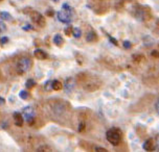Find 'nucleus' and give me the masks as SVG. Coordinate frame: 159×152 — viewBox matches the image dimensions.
<instances>
[{"mask_svg": "<svg viewBox=\"0 0 159 152\" xmlns=\"http://www.w3.org/2000/svg\"><path fill=\"white\" fill-rule=\"evenodd\" d=\"M73 10L69 6V4L64 3L62 5V10L58 12V20L62 23H70L72 20Z\"/></svg>", "mask_w": 159, "mask_h": 152, "instance_id": "nucleus-1", "label": "nucleus"}, {"mask_svg": "<svg viewBox=\"0 0 159 152\" xmlns=\"http://www.w3.org/2000/svg\"><path fill=\"white\" fill-rule=\"evenodd\" d=\"M106 137H107L108 142H109L110 144H112L113 146H117L119 143H120L121 136L117 129H109L106 133Z\"/></svg>", "mask_w": 159, "mask_h": 152, "instance_id": "nucleus-2", "label": "nucleus"}, {"mask_svg": "<svg viewBox=\"0 0 159 152\" xmlns=\"http://www.w3.org/2000/svg\"><path fill=\"white\" fill-rule=\"evenodd\" d=\"M33 66V61L30 58L28 57H21L18 61V64H17V69H18L19 73H26L30 70Z\"/></svg>", "mask_w": 159, "mask_h": 152, "instance_id": "nucleus-3", "label": "nucleus"}, {"mask_svg": "<svg viewBox=\"0 0 159 152\" xmlns=\"http://www.w3.org/2000/svg\"><path fill=\"white\" fill-rule=\"evenodd\" d=\"M35 117H36V112L33 106H27V108H25L23 109V118L28 124H32L34 120H35Z\"/></svg>", "mask_w": 159, "mask_h": 152, "instance_id": "nucleus-4", "label": "nucleus"}, {"mask_svg": "<svg viewBox=\"0 0 159 152\" xmlns=\"http://www.w3.org/2000/svg\"><path fill=\"white\" fill-rule=\"evenodd\" d=\"M30 19L35 22V23H37L39 25V26H44L45 25V19L44 17L41 15L40 13L38 12H32L30 14Z\"/></svg>", "mask_w": 159, "mask_h": 152, "instance_id": "nucleus-5", "label": "nucleus"}, {"mask_svg": "<svg viewBox=\"0 0 159 152\" xmlns=\"http://www.w3.org/2000/svg\"><path fill=\"white\" fill-rule=\"evenodd\" d=\"M13 118H14V121H15V124L17 126H19V127H21L22 125H23V122H24V118L22 116V114H20V112H14L13 115Z\"/></svg>", "mask_w": 159, "mask_h": 152, "instance_id": "nucleus-6", "label": "nucleus"}, {"mask_svg": "<svg viewBox=\"0 0 159 152\" xmlns=\"http://www.w3.org/2000/svg\"><path fill=\"white\" fill-rule=\"evenodd\" d=\"M143 149L144 150H147V151H152V150H154L155 149V143H154V140L153 139H149V140H147L146 142L143 143Z\"/></svg>", "mask_w": 159, "mask_h": 152, "instance_id": "nucleus-7", "label": "nucleus"}, {"mask_svg": "<svg viewBox=\"0 0 159 152\" xmlns=\"http://www.w3.org/2000/svg\"><path fill=\"white\" fill-rule=\"evenodd\" d=\"M34 55H35L36 58L38 60H46L47 58V53L42 49H36L35 52H34Z\"/></svg>", "mask_w": 159, "mask_h": 152, "instance_id": "nucleus-8", "label": "nucleus"}, {"mask_svg": "<svg viewBox=\"0 0 159 152\" xmlns=\"http://www.w3.org/2000/svg\"><path fill=\"white\" fill-rule=\"evenodd\" d=\"M53 43H55V45H57V46H62V45L64 44V39L63 36H62L60 33H57V35L53 36Z\"/></svg>", "mask_w": 159, "mask_h": 152, "instance_id": "nucleus-9", "label": "nucleus"}, {"mask_svg": "<svg viewBox=\"0 0 159 152\" xmlns=\"http://www.w3.org/2000/svg\"><path fill=\"white\" fill-rule=\"evenodd\" d=\"M96 39H98V36H96L94 32H88L87 36H86L87 42H94Z\"/></svg>", "mask_w": 159, "mask_h": 152, "instance_id": "nucleus-10", "label": "nucleus"}, {"mask_svg": "<svg viewBox=\"0 0 159 152\" xmlns=\"http://www.w3.org/2000/svg\"><path fill=\"white\" fill-rule=\"evenodd\" d=\"M0 18H1L2 20H12L13 17L11 16L10 13H7V12H1V13H0Z\"/></svg>", "mask_w": 159, "mask_h": 152, "instance_id": "nucleus-11", "label": "nucleus"}, {"mask_svg": "<svg viewBox=\"0 0 159 152\" xmlns=\"http://www.w3.org/2000/svg\"><path fill=\"white\" fill-rule=\"evenodd\" d=\"M61 89H62V83L59 80H52V90L59 91Z\"/></svg>", "mask_w": 159, "mask_h": 152, "instance_id": "nucleus-12", "label": "nucleus"}, {"mask_svg": "<svg viewBox=\"0 0 159 152\" xmlns=\"http://www.w3.org/2000/svg\"><path fill=\"white\" fill-rule=\"evenodd\" d=\"M72 35L75 38H81V36H82V32H81V29L78 27H75V28H72Z\"/></svg>", "mask_w": 159, "mask_h": 152, "instance_id": "nucleus-13", "label": "nucleus"}, {"mask_svg": "<svg viewBox=\"0 0 159 152\" xmlns=\"http://www.w3.org/2000/svg\"><path fill=\"white\" fill-rule=\"evenodd\" d=\"M36 84H37V82L34 79H28L26 81V83H25V87H26L27 89H33Z\"/></svg>", "mask_w": 159, "mask_h": 152, "instance_id": "nucleus-14", "label": "nucleus"}, {"mask_svg": "<svg viewBox=\"0 0 159 152\" xmlns=\"http://www.w3.org/2000/svg\"><path fill=\"white\" fill-rule=\"evenodd\" d=\"M28 96H30V94H28V92H26L25 90H23V91H21L19 93V97L23 100H26L28 98Z\"/></svg>", "mask_w": 159, "mask_h": 152, "instance_id": "nucleus-15", "label": "nucleus"}, {"mask_svg": "<svg viewBox=\"0 0 159 152\" xmlns=\"http://www.w3.org/2000/svg\"><path fill=\"white\" fill-rule=\"evenodd\" d=\"M44 89H45V91H50V90L52 89V80H48L45 82L44 84Z\"/></svg>", "mask_w": 159, "mask_h": 152, "instance_id": "nucleus-16", "label": "nucleus"}, {"mask_svg": "<svg viewBox=\"0 0 159 152\" xmlns=\"http://www.w3.org/2000/svg\"><path fill=\"white\" fill-rule=\"evenodd\" d=\"M7 30V25L3 22H0V32H5Z\"/></svg>", "mask_w": 159, "mask_h": 152, "instance_id": "nucleus-17", "label": "nucleus"}, {"mask_svg": "<svg viewBox=\"0 0 159 152\" xmlns=\"http://www.w3.org/2000/svg\"><path fill=\"white\" fill-rule=\"evenodd\" d=\"M7 42H8V38H7V36H3V38L0 39V43H1L2 45L7 44Z\"/></svg>", "mask_w": 159, "mask_h": 152, "instance_id": "nucleus-18", "label": "nucleus"}, {"mask_svg": "<svg viewBox=\"0 0 159 152\" xmlns=\"http://www.w3.org/2000/svg\"><path fill=\"white\" fill-rule=\"evenodd\" d=\"M124 47H125L126 49L131 48V43H130L129 41H125V42H124Z\"/></svg>", "mask_w": 159, "mask_h": 152, "instance_id": "nucleus-19", "label": "nucleus"}, {"mask_svg": "<svg viewBox=\"0 0 159 152\" xmlns=\"http://www.w3.org/2000/svg\"><path fill=\"white\" fill-rule=\"evenodd\" d=\"M71 32H72V28H71V26L67 27L66 29H65V33H66L67 36H70V35H71Z\"/></svg>", "mask_w": 159, "mask_h": 152, "instance_id": "nucleus-20", "label": "nucleus"}, {"mask_svg": "<svg viewBox=\"0 0 159 152\" xmlns=\"http://www.w3.org/2000/svg\"><path fill=\"white\" fill-rule=\"evenodd\" d=\"M109 40H110V42H111V43H113V44H114L115 46H117V45H118L117 41H116L114 38H112V36H109Z\"/></svg>", "mask_w": 159, "mask_h": 152, "instance_id": "nucleus-21", "label": "nucleus"}, {"mask_svg": "<svg viewBox=\"0 0 159 152\" xmlns=\"http://www.w3.org/2000/svg\"><path fill=\"white\" fill-rule=\"evenodd\" d=\"M85 128V123L84 122H81V124L79 126V131H83Z\"/></svg>", "mask_w": 159, "mask_h": 152, "instance_id": "nucleus-22", "label": "nucleus"}, {"mask_svg": "<svg viewBox=\"0 0 159 152\" xmlns=\"http://www.w3.org/2000/svg\"><path fill=\"white\" fill-rule=\"evenodd\" d=\"M152 55L154 56V57H159V52L154 50V51H152Z\"/></svg>", "mask_w": 159, "mask_h": 152, "instance_id": "nucleus-23", "label": "nucleus"}, {"mask_svg": "<svg viewBox=\"0 0 159 152\" xmlns=\"http://www.w3.org/2000/svg\"><path fill=\"white\" fill-rule=\"evenodd\" d=\"M95 151H102V152H107V149H105V148H99V147H96V148H95Z\"/></svg>", "mask_w": 159, "mask_h": 152, "instance_id": "nucleus-24", "label": "nucleus"}, {"mask_svg": "<svg viewBox=\"0 0 159 152\" xmlns=\"http://www.w3.org/2000/svg\"><path fill=\"white\" fill-rule=\"evenodd\" d=\"M3 104H5V100L3 97L0 96V105H3Z\"/></svg>", "mask_w": 159, "mask_h": 152, "instance_id": "nucleus-25", "label": "nucleus"}, {"mask_svg": "<svg viewBox=\"0 0 159 152\" xmlns=\"http://www.w3.org/2000/svg\"><path fill=\"white\" fill-rule=\"evenodd\" d=\"M156 111L159 114V99L157 100V102H156Z\"/></svg>", "mask_w": 159, "mask_h": 152, "instance_id": "nucleus-26", "label": "nucleus"}, {"mask_svg": "<svg viewBox=\"0 0 159 152\" xmlns=\"http://www.w3.org/2000/svg\"><path fill=\"white\" fill-rule=\"evenodd\" d=\"M32 28H33V27L30 26V25H26V26H24V27H23V29H24V30H28V29H32Z\"/></svg>", "mask_w": 159, "mask_h": 152, "instance_id": "nucleus-27", "label": "nucleus"}, {"mask_svg": "<svg viewBox=\"0 0 159 152\" xmlns=\"http://www.w3.org/2000/svg\"><path fill=\"white\" fill-rule=\"evenodd\" d=\"M52 13H53L52 11H50V12L48 11V12H47V16H53V14H52Z\"/></svg>", "mask_w": 159, "mask_h": 152, "instance_id": "nucleus-28", "label": "nucleus"}, {"mask_svg": "<svg viewBox=\"0 0 159 152\" xmlns=\"http://www.w3.org/2000/svg\"><path fill=\"white\" fill-rule=\"evenodd\" d=\"M52 1H55V2H59L60 0H52Z\"/></svg>", "mask_w": 159, "mask_h": 152, "instance_id": "nucleus-29", "label": "nucleus"}]
</instances>
